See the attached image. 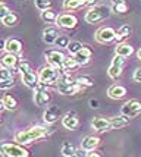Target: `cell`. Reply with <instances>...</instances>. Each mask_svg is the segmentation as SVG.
Instances as JSON below:
<instances>
[{
    "mask_svg": "<svg viewBox=\"0 0 141 157\" xmlns=\"http://www.w3.org/2000/svg\"><path fill=\"white\" fill-rule=\"evenodd\" d=\"M47 135V129H44L43 126H33L27 131H19L15 134V141L21 145H25V144H29L33 141H37V140H41Z\"/></svg>",
    "mask_w": 141,
    "mask_h": 157,
    "instance_id": "cell-1",
    "label": "cell"
},
{
    "mask_svg": "<svg viewBox=\"0 0 141 157\" xmlns=\"http://www.w3.org/2000/svg\"><path fill=\"white\" fill-rule=\"evenodd\" d=\"M56 90L59 94H63V96H74L80 90H82V87L76 81H74L71 76L63 75L56 84Z\"/></svg>",
    "mask_w": 141,
    "mask_h": 157,
    "instance_id": "cell-2",
    "label": "cell"
},
{
    "mask_svg": "<svg viewBox=\"0 0 141 157\" xmlns=\"http://www.w3.org/2000/svg\"><path fill=\"white\" fill-rule=\"evenodd\" d=\"M112 12V9L108 6H93L88 9V12L85 13V21L88 24H97V22H101V21L108 19L109 15Z\"/></svg>",
    "mask_w": 141,
    "mask_h": 157,
    "instance_id": "cell-3",
    "label": "cell"
},
{
    "mask_svg": "<svg viewBox=\"0 0 141 157\" xmlns=\"http://www.w3.org/2000/svg\"><path fill=\"white\" fill-rule=\"evenodd\" d=\"M38 79H40L41 85H54L56 82L61 79L59 75V69L52 68V66H44L40 69L38 72Z\"/></svg>",
    "mask_w": 141,
    "mask_h": 157,
    "instance_id": "cell-4",
    "label": "cell"
},
{
    "mask_svg": "<svg viewBox=\"0 0 141 157\" xmlns=\"http://www.w3.org/2000/svg\"><path fill=\"white\" fill-rule=\"evenodd\" d=\"M2 154L5 157H28V151L21 145V144H9L3 143L2 144Z\"/></svg>",
    "mask_w": 141,
    "mask_h": 157,
    "instance_id": "cell-5",
    "label": "cell"
},
{
    "mask_svg": "<svg viewBox=\"0 0 141 157\" xmlns=\"http://www.w3.org/2000/svg\"><path fill=\"white\" fill-rule=\"evenodd\" d=\"M66 56L62 53L61 50H47L46 52V59L49 66L56 69H61L63 71V60H65Z\"/></svg>",
    "mask_w": 141,
    "mask_h": 157,
    "instance_id": "cell-6",
    "label": "cell"
},
{
    "mask_svg": "<svg viewBox=\"0 0 141 157\" xmlns=\"http://www.w3.org/2000/svg\"><path fill=\"white\" fill-rule=\"evenodd\" d=\"M141 113V101L138 100H128L121 107V115L128 117H135Z\"/></svg>",
    "mask_w": 141,
    "mask_h": 157,
    "instance_id": "cell-7",
    "label": "cell"
},
{
    "mask_svg": "<svg viewBox=\"0 0 141 157\" xmlns=\"http://www.w3.org/2000/svg\"><path fill=\"white\" fill-rule=\"evenodd\" d=\"M116 40V31L110 27H101L97 33H96V41L101 43V44H108Z\"/></svg>",
    "mask_w": 141,
    "mask_h": 157,
    "instance_id": "cell-8",
    "label": "cell"
},
{
    "mask_svg": "<svg viewBox=\"0 0 141 157\" xmlns=\"http://www.w3.org/2000/svg\"><path fill=\"white\" fill-rule=\"evenodd\" d=\"M123 63H125V57H122V56H115L112 63H110V66H109V71L108 74L109 76L112 78V79H118L122 74V69H123Z\"/></svg>",
    "mask_w": 141,
    "mask_h": 157,
    "instance_id": "cell-9",
    "label": "cell"
},
{
    "mask_svg": "<svg viewBox=\"0 0 141 157\" xmlns=\"http://www.w3.org/2000/svg\"><path fill=\"white\" fill-rule=\"evenodd\" d=\"M57 27L59 28H65V29H72V28L76 27L78 24V19L75 15H71V13H62L59 15V18L56 21Z\"/></svg>",
    "mask_w": 141,
    "mask_h": 157,
    "instance_id": "cell-10",
    "label": "cell"
},
{
    "mask_svg": "<svg viewBox=\"0 0 141 157\" xmlns=\"http://www.w3.org/2000/svg\"><path fill=\"white\" fill-rule=\"evenodd\" d=\"M34 91H35V93H34V101H35L37 106L41 107V106H46L47 103L50 101V93L47 91L46 85H41L40 84V87L35 88Z\"/></svg>",
    "mask_w": 141,
    "mask_h": 157,
    "instance_id": "cell-11",
    "label": "cell"
},
{
    "mask_svg": "<svg viewBox=\"0 0 141 157\" xmlns=\"http://www.w3.org/2000/svg\"><path fill=\"white\" fill-rule=\"evenodd\" d=\"M22 75V82H24V85L28 87V88L31 90H35L40 87V79H38V75H35L33 71H28V72H24V74H21Z\"/></svg>",
    "mask_w": 141,
    "mask_h": 157,
    "instance_id": "cell-12",
    "label": "cell"
},
{
    "mask_svg": "<svg viewBox=\"0 0 141 157\" xmlns=\"http://www.w3.org/2000/svg\"><path fill=\"white\" fill-rule=\"evenodd\" d=\"M62 123H63V126L66 128V129H71L74 131L78 128V125H80V119L76 116V113L75 112H68L65 116L62 117Z\"/></svg>",
    "mask_w": 141,
    "mask_h": 157,
    "instance_id": "cell-13",
    "label": "cell"
},
{
    "mask_svg": "<svg viewBox=\"0 0 141 157\" xmlns=\"http://www.w3.org/2000/svg\"><path fill=\"white\" fill-rule=\"evenodd\" d=\"M59 29L56 27H47L44 31H43V40L46 44H54L56 40L59 38Z\"/></svg>",
    "mask_w": 141,
    "mask_h": 157,
    "instance_id": "cell-14",
    "label": "cell"
},
{
    "mask_svg": "<svg viewBox=\"0 0 141 157\" xmlns=\"http://www.w3.org/2000/svg\"><path fill=\"white\" fill-rule=\"evenodd\" d=\"M59 116H61L59 109H57L56 106H50V107L44 112L43 119H44V122L46 123H54V122H57V121H59Z\"/></svg>",
    "mask_w": 141,
    "mask_h": 157,
    "instance_id": "cell-15",
    "label": "cell"
},
{
    "mask_svg": "<svg viewBox=\"0 0 141 157\" xmlns=\"http://www.w3.org/2000/svg\"><path fill=\"white\" fill-rule=\"evenodd\" d=\"M5 50L7 53H12V55H19L22 52V43L18 38H9L5 44Z\"/></svg>",
    "mask_w": 141,
    "mask_h": 157,
    "instance_id": "cell-16",
    "label": "cell"
},
{
    "mask_svg": "<svg viewBox=\"0 0 141 157\" xmlns=\"http://www.w3.org/2000/svg\"><path fill=\"white\" fill-rule=\"evenodd\" d=\"M100 144V138L94 137V135H88L82 140V144H81V148H84L85 151H93L97 148V145Z\"/></svg>",
    "mask_w": 141,
    "mask_h": 157,
    "instance_id": "cell-17",
    "label": "cell"
},
{
    "mask_svg": "<svg viewBox=\"0 0 141 157\" xmlns=\"http://www.w3.org/2000/svg\"><path fill=\"white\" fill-rule=\"evenodd\" d=\"M93 128L99 132H103V131H109L112 129V125H110V119H104V117H96L93 121Z\"/></svg>",
    "mask_w": 141,
    "mask_h": 157,
    "instance_id": "cell-18",
    "label": "cell"
},
{
    "mask_svg": "<svg viewBox=\"0 0 141 157\" xmlns=\"http://www.w3.org/2000/svg\"><path fill=\"white\" fill-rule=\"evenodd\" d=\"M91 55H93V52H91L87 46H84V48H82V50H80L76 55H74V57L76 59V62L80 63V66H81V65L84 66V65H87L88 62H90Z\"/></svg>",
    "mask_w": 141,
    "mask_h": 157,
    "instance_id": "cell-19",
    "label": "cell"
},
{
    "mask_svg": "<svg viewBox=\"0 0 141 157\" xmlns=\"http://www.w3.org/2000/svg\"><path fill=\"white\" fill-rule=\"evenodd\" d=\"M125 94H127V90L122 85H112L108 90V96L110 98H113V100H119L122 97H125Z\"/></svg>",
    "mask_w": 141,
    "mask_h": 157,
    "instance_id": "cell-20",
    "label": "cell"
},
{
    "mask_svg": "<svg viewBox=\"0 0 141 157\" xmlns=\"http://www.w3.org/2000/svg\"><path fill=\"white\" fill-rule=\"evenodd\" d=\"M2 65H3L5 68L14 69L15 66L18 65V57H16V55H12V53L3 55V57H2Z\"/></svg>",
    "mask_w": 141,
    "mask_h": 157,
    "instance_id": "cell-21",
    "label": "cell"
},
{
    "mask_svg": "<svg viewBox=\"0 0 141 157\" xmlns=\"http://www.w3.org/2000/svg\"><path fill=\"white\" fill-rule=\"evenodd\" d=\"M131 117L125 116V115H121V116H116L110 119V125H112V129H119V128H123L125 125H128Z\"/></svg>",
    "mask_w": 141,
    "mask_h": 157,
    "instance_id": "cell-22",
    "label": "cell"
},
{
    "mask_svg": "<svg viewBox=\"0 0 141 157\" xmlns=\"http://www.w3.org/2000/svg\"><path fill=\"white\" fill-rule=\"evenodd\" d=\"M85 6L84 0H63V9L66 10H78Z\"/></svg>",
    "mask_w": 141,
    "mask_h": 157,
    "instance_id": "cell-23",
    "label": "cell"
},
{
    "mask_svg": "<svg viewBox=\"0 0 141 157\" xmlns=\"http://www.w3.org/2000/svg\"><path fill=\"white\" fill-rule=\"evenodd\" d=\"M80 66V63L76 62L74 56H66L65 60H63V71L65 72H71V71H75V69Z\"/></svg>",
    "mask_w": 141,
    "mask_h": 157,
    "instance_id": "cell-24",
    "label": "cell"
},
{
    "mask_svg": "<svg viewBox=\"0 0 141 157\" xmlns=\"http://www.w3.org/2000/svg\"><path fill=\"white\" fill-rule=\"evenodd\" d=\"M116 55L118 56H122V57H129V56L134 53V48H132V46H129V44H119L118 47H116Z\"/></svg>",
    "mask_w": 141,
    "mask_h": 157,
    "instance_id": "cell-25",
    "label": "cell"
},
{
    "mask_svg": "<svg viewBox=\"0 0 141 157\" xmlns=\"http://www.w3.org/2000/svg\"><path fill=\"white\" fill-rule=\"evenodd\" d=\"M57 18H59V15L56 13L53 9H47V10H43V12H41V19L44 21V22H47V24L56 22Z\"/></svg>",
    "mask_w": 141,
    "mask_h": 157,
    "instance_id": "cell-26",
    "label": "cell"
},
{
    "mask_svg": "<svg viewBox=\"0 0 141 157\" xmlns=\"http://www.w3.org/2000/svg\"><path fill=\"white\" fill-rule=\"evenodd\" d=\"M2 104H3L7 110H15L18 107V101H16L12 96H9V94H5V96L2 97Z\"/></svg>",
    "mask_w": 141,
    "mask_h": 157,
    "instance_id": "cell-27",
    "label": "cell"
},
{
    "mask_svg": "<svg viewBox=\"0 0 141 157\" xmlns=\"http://www.w3.org/2000/svg\"><path fill=\"white\" fill-rule=\"evenodd\" d=\"M129 34H131V28L127 27V25H123V27H121L116 31V41L121 43V41H123L125 38H128Z\"/></svg>",
    "mask_w": 141,
    "mask_h": 157,
    "instance_id": "cell-28",
    "label": "cell"
},
{
    "mask_svg": "<svg viewBox=\"0 0 141 157\" xmlns=\"http://www.w3.org/2000/svg\"><path fill=\"white\" fill-rule=\"evenodd\" d=\"M34 5L35 7L38 9V10H47V9H52V5H53V2L52 0H34Z\"/></svg>",
    "mask_w": 141,
    "mask_h": 157,
    "instance_id": "cell-29",
    "label": "cell"
},
{
    "mask_svg": "<svg viewBox=\"0 0 141 157\" xmlns=\"http://www.w3.org/2000/svg\"><path fill=\"white\" fill-rule=\"evenodd\" d=\"M75 151H76V148L74 147V144L65 143L63 145H62V154H63L65 157H72L75 154Z\"/></svg>",
    "mask_w": 141,
    "mask_h": 157,
    "instance_id": "cell-30",
    "label": "cell"
},
{
    "mask_svg": "<svg viewBox=\"0 0 141 157\" xmlns=\"http://www.w3.org/2000/svg\"><path fill=\"white\" fill-rule=\"evenodd\" d=\"M2 24L6 25V27H14V25L18 24V16H16L15 13H9L7 16L2 18Z\"/></svg>",
    "mask_w": 141,
    "mask_h": 157,
    "instance_id": "cell-31",
    "label": "cell"
},
{
    "mask_svg": "<svg viewBox=\"0 0 141 157\" xmlns=\"http://www.w3.org/2000/svg\"><path fill=\"white\" fill-rule=\"evenodd\" d=\"M76 82L80 84L82 88H85V87H91L94 84V79L91 78V76H88V75H82V76H80L78 79H76Z\"/></svg>",
    "mask_w": 141,
    "mask_h": 157,
    "instance_id": "cell-32",
    "label": "cell"
},
{
    "mask_svg": "<svg viewBox=\"0 0 141 157\" xmlns=\"http://www.w3.org/2000/svg\"><path fill=\"white\" fill-rule=\"evenodd\" d=\"M82 48H84V46H82V43H80V41H71L69 46H68V50H69L71 55H76Z\"/></svg>",
    "mask_w": 141,
    "mask_h": 157,
    "instance_id": "cell-33",
    "label": "cell"
},
{
    "mask_svg": "<svg viewBox=\"0 0 141 157\" xmlns=\"http://www.w3.org/2000/svg\"><path fill=\"white\" fill-rule=\"evenodd\" d=\"M14 74H15V71L3 66L2 71H0V81H5V79H10V78H14Z\"/></svg>",
    "mask_w": 141,
    "mask_h": 157,
    "instance_id": "cell-34",
    "label": "cell"
},
{
    "mask_svg": "<svg viewBox=\"0 0 141 157\" xmlns=\"http://www.w3.org/2000/svg\"><path fill=\"white\" fill-rule=\"evenodd\" d=\"M69 38H68V35H59V38L56 40V46L59 48H68V46H69Z\"/></svg>",
    "mask_w": 141,
    "mask_h": 157,
    "instance_id": "cell-35",
    "label": "cell"
},
{
    "mask_svg": "<svg viewBox=\"0 0 141 157\" xmlns=\"http://www.w3.org/2000/svg\"><path fill=\"white\" fill-rule=\"evenodd\" d=\"M112 10L115 13L123 15L128 12V3H121V5H112Z\"/></svg>",
    "mask_w": 141,
    "mask_h": 157,
    "instance_id": "cell-36",
    "label": "cell"
},
{
    "mask_svg": "<svg viewBox=\"0 0 141 157\" xmlns=\"http://www.w3.org/2000/svg\"><path fill=\"white\" fill-rule=\"evenodd\" d=\"M14 87V78H10V79H5V81H2L0 82V88L3 90H9V88H12Z\"/></svg>",
    "mask_w": 141,
    "mask_h": 157,
    "instance_id": "cell-37",
    "label": "cell"
},
{
    "mask_svg": "<svg viewBox=\"0 0 141 157\" xmlns=\"http://www.w3.org/2000/svg\"><path fill=\"white\" fill-rule=\"evenodd\" d=\"M18 71H19L21 74H24V72L31 71V66H29V63H28V62H21L19 65H18Z\"/></svg>",
    "mask_w": 141,
    "mask_h": 157,
    "instance_id": "cell-38",
    "label": "cell"
},
{
    "mask_svg": "<svg viewBox=\"0 0 141 157\" xmlns=\"http://www.w3.org/2000/svg\"><path fill=\"white\" fill-rule=\"evenodd\" d=\"M9 13H12V12L9 10V7L5 6V5H2V6H0V18H5V16H7Z\"/></svg>",
    "mask_w": 141,
    "mask_h": 157,
    "instance_id": "cell-39",
    "label": "cell"
},
{
    "mask_svg": "<svg viewBox=\"0 0 141 157\" xmlns=\"http://www.w3.org/2000/svg\"><path fill=\"white\" fill-rule=\"evenodd\" d=\"M134 81L135 82H141V68H138V69H135V72H134Z\"/></svg>",
    "mask_w": 141,
    "mask_h": 157,
    "instance_id": "cell-40",
    "label": "cell"
},
{
    "mask_svg": "<svg viewBox=\"0 0 141 157\" xmlns=\"http://www.w3.org/2000/svg\"><path fill=\"white\" fill-rule=\"evenodd\" d=\"M85 156H87L85 150H84V148H81V150H76V151H75V154L72 157H85Z\"/></svg>",
    "mask_w": 141,
    "mask_h": 157,
    "instance_id": "cell-41",
    "label": "cell"
},
{
    "mask_svg": "<svg viewBox=\"0 0 141 157\" xmlns=\"http://www.w3.org/2000/svg\"><path fill=\"white\" fill-rule=\"evenodd\" d=\"M85 157H101V154L97 153L96 150H93V151H87V156Z\"/></svg>",
    "mask_w": 141,
    "mask_h": 157,
    "instance_id": "cell-42",
    "label": "cell"
},
{
    "mask_svg": "<svg viewBox=\"0 0 141 157\" xmlns=\"http://www.w3.org/2000/svg\"><path fill=\"white\" fill-rule=\"evenodd\" d=\"M90 106H91L93 109H97V107H99V101H97V100H90Z\"/></svg>",
    "mask_w": 141,
    "mask_h": 157,
    "instance_id": "cell-43",
    "label": "cell"
},
{
    "mask_svg": "<svg viewBox=\"0 0 141 157\" xmlns=\"http://www.w3.org/2000/svg\"><path fill=\"white\" fill-rule=\"evenodd\" d=\"M121 3H127V0H112V5H121Z\"/></svg>",
    "mask_w": 141,
    "mask_h": 157,
    "instance_id": "cell-44",
    "label": "cell"
},
{
    "mask_svg": "<svg viewBox=\"0 0 141 157\" xmlns=\"http://www.w3.org/2000/svg\"><path fill=\"white\" fill-rule=\"evenodd\" d=\"M85 2V6L90 5V6H94V3H96V0H84Z\"/></svg>",
    "mask_w": 141,
    "mask_h": 157,
    "instance_id": "cell-45",
    "label": "cell"
},
{
    "mask_svg": "<svg viewBox=\"0 0 141 157\" xmlns=\"http://www.w3.org/2000/svg\"><path fill=\"white\" fill-rule=\"evenodd\" d=\"M137 55H138V59H140V60H141V48H140V50H138V53H137Z\"/></svg>",
    "mask_w": 141,
    "mask_h": 157,
    "instance_id": "cell-46",
    "label": "cell"
},
{
    "mask_svg": "<svg viewBox=\"0 0 141 157\" xmlns=\"http://www.w3.org/2000/svg\"><path fill=\"white\" fill-rule=\"evenodd\" d=\"M2 2H5V0H2Z\"/></svg>",
    "mask_w": 141,
    "mask_h": 157,
    "instance_id": "cell-47",
    "label": "cell"
}]
</instances>
